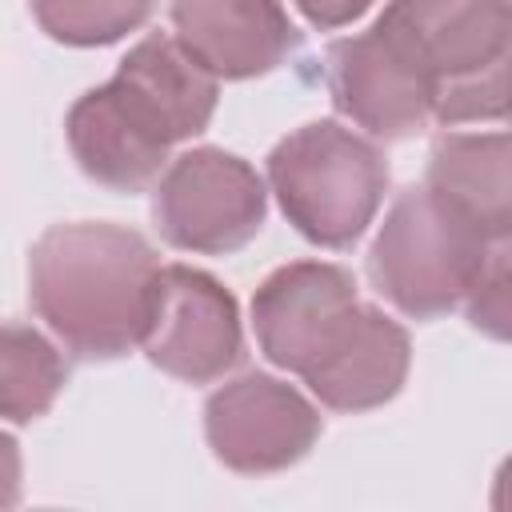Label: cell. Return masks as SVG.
Segmentation results:
<instances>
[{
    "label": "cell",
    "mask_w": 512,
    "mask_h": 512,
    "mask_svg": "<svg viewBox=\"0 0 512 512\" xmlns=\"http://www.w3.org/2000/svg\"><path fill=\"white\" fill-rule=\"evenodd\" d=\"M252 320L260 348L340 412L384 404L408 372V336L384 312L356 296V284L336 264L300 260L272 272Z\"/></svg>",
    "instance_id": "6da1fadb"
},
{
    "label": "cell",
    "mask_w": 512,
    "mask_h": 512,
    "mask_svg": "<svg viewBox=\"0 0 512 512\" xmlns=\"http://www.w3.org/2000/svg\"><path fill=\"white\" fill-rule=\"evenodd\" d=\"M216 108V76L176 36H144L120 72L68 112V144L80 168L120 192L160 176L172 144L196 136Z\"/></svg>",
    "instance_id": "7a4b0ae2"
},
{
    "label": "cell",
    "mask_w": 512,
    "mask_h": 512,
    "mask_svg": "<svg viewBox=\"0 0 512 512\" xmlns=\"http://www.w3.org/2000/svg\"><path fill=\"white\" fill-rule=\"evenodd\" d=\"M160 260L120 224H56L32 248V304L76 356H120L140 344Z\"/></svg>",
    "instance_id": "3957f363"
},
{
    "label": "cell",
    "mask_w": 512,
    "mask_h": 512,
    "mask_svg": "<svg viewBox=\"0 0 512 512\" xmlns=\"http://www.w3.org/2000/svg\"><path fill=\"white\" fill-rule=\"evenodd\" d=\"M500 244L508 240L488 236L424 184L400 192L392 204L372 244L368 272L400 312L428 320L468 296Z\"/></svg>",
    "instance_id": "277c9868"
},
{
    "label": "cell",
    "mask_w": 512,
    "mask_h": 512,
    "mask_svg": "<svg viewBox=\"0 0 512 512\" xmlns=\"http://www.w3.org/2000/svg\"><path fill=\"white\" fill-rule=\"evenodd\" d=\"M268 180L284 216L324 248H348L376 216L388 164L364 136L316 120L284 136L268 156Z\"/></svg>",
    "instance_id": "5b68a950"
},
{
    "label": "cell",
    "mask_w": 512,
    "mask_h": 512,
    "mask_svg": "<svg viewBox=\"0 0 512 512\" xmlns=\"http://www.w3.org/2000/svg\"><path fill=\"white\" fill-rule=\"evenodd\" d=\"M152 216L160 236L176 248L232 252L264 224V184L244 160L196 148L176 156L160 176Z\"/></svg>",
    "instance_id": "8992f818"
},
{
    "label": "cell",
    "mask_w": 512,
    "mask_h": 512,
    "mask_svg": "<svg viewBox=\"0 0 512 512\" xmlns=\"http://www.w3.org/2000/svg\"><path fill=\"white\" fill-rule=\"evenodd\" d=\"M372 28L436 100L452 84L508 64V0H392Z\"/></svg>",
    "instance_id": "52a82bcc"
},
{
    "label": "cell",
    "mask_w": 512,
    "mask_h": 512,
    "mask_svg": "<svg viewBox=\"0 0 512 512\" xmlns=\"http://www.w3.org/2000/svg\"><path fill=\"white\" fill-rule=\"evenodd\" d=\"M140 344L164 372L204 384L240 360V320L232 296L204 272L168 264L156 272L152 312Z\"/></svg>",
    "instance_id": "ba28073f"
},
{
    "label": "cell",
    "mask_w": 512,
    "mask_h": 512,
    "mask_svg": "<svg viewBox=\"0 0 512 512\" xmlns=\"http://www.w3.org/2000/svg\"><path fill=\"white\" fill-rule=\"evenodd\" d=\"M320 416L272 376H240L208 400V440L240 472H272L308 452Z\"/></svg>",
    "instance_id": "9c48e42d"
},
{
    "label": "cell",
    "mask_w": 512,
    "mask_h": 512,
    "mask_svg": "<svg viewBox=\"0 0 512 512\" xmlns=\"http://www.w3.org/2000/svg\"><path fill=\"white\" fill-rule=\"evenodd\" d=\"M328 88L340 112L376 136H408L432 120V88L368 28L328 48Z\"/></svg>",
    "instance_id": "30bf717a"
},
{
    "label": "cell",
    "mask_w": 512,
    "mask_h": 512,
    "mask_svg": "<svg viewBox=\"0 0 512 512\" xmlns=\"http://www.w3.org/2000/svg\"><path fill=\"white\" fill-rule=\"evenodd\" d=\"M176 44L212 76H256L296 48L280 0H172Z\"/></svg>",
    "instance_id": "8fae6325"
},
{
    "label": "cell",
    "mask_w": 512,
    "mask_h": 512,
    "mask_svg": "<svg viewBox=\"0 0 512 512\" xmlns=\"http://www.w3.org/2000/svg\"><path fill=\"white\" fill-rule=\"evenodd\" d=\"M428 188L488 236L508 240V136L452 132L432 148Z\"/></svg>",
    "instance_id": "7c38bea8"
},
{
    "label": "cell",
    "mask_w": 512,
    "mask_h": 512,
    "mask_svg": "<svg viewBox=\"0 0 512 512\" xmlns=\"http://www.w3.org/2000/svg\"><path fill=\"white\" fill-rule=\"evenodd\" d=\"M60 388L64 364L56 348L24 324H0V416L36 420Z\"/></svg>",
    "instance_id": "4fadbf2b"
},
{
    "label": "cell",
    "mask_w": 512,
    "mask_h": 512,
    "mask_svg": "<svg viewBox=\"0 0 512 512\" xmlns=\"http://www.w3.org/2000/svg\"><path fill=\"white\" fill-rule=\"evenodd\" d=\"M32 12L64 44H108L144 24L152 0H32Z\"/></svg>",
    "instance_id": "5bb4252c"
},
{
    "label": "cell",
    "mask_w": 512,
    "mask_h": 512,
    "mask_svg": "<svg viewBox=\"0 0 512 512\" xmlns=\"http://www.w3.org/2000/svg\"><path fill=\"white\" fill-rule=\"evenodd\" d=\"M464 300H468L476 328H484L488 336L508 332V244H500L492 252V260L484 264V272L476 276V284L468 288Z\"/></svg>",
    "instance_id": "9a60e30c"
},
{
    "label": "cell",
    "mask_w": 512,
    "mask_h": 512,
    "mask_svg": "<svg viewBox=\"0 0 512 512\" xmlns=\"http://www.w3.org/2000/svg\"><path fill=\"white\" fill-rule=\"evenodd\" d=\"M300 4V12L312 20V24H320V28H340V24H348L352 16H360L372 0H296Z\"/></svg>",
    "instance_id": "2e32d148"
},
{
    "label": "cell",
    "mask_w": 512,
    "mask_h": 512,
    "mask_svg": "<svg viewBox=\"0 0 512 512\" xmlns=\"http://www.w3.org/2000/svg\"><path fill=\"white\" fill-rule=\"evenodd\" d=\"M16 480H20V456L8 436H0V504L16 500Z\"/></svg>",
    "instance_id": "e0dca14e"
}]
</instances>
